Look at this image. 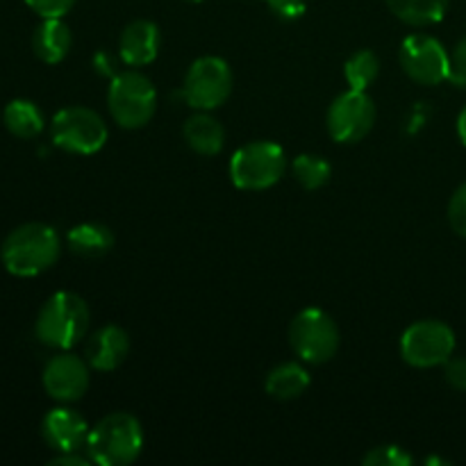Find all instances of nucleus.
Wrapping results in <instances>:
<instances>
[{
  "mask_svg": "<svg viewBox=\"0 0 466 466\" xmlns=\"http://www.w3.org/2000/svg\"><path fill=\"white\" fill-rule=\"evenodd\" d=\"M458 137H460V141L466 146V107L460 112V116H458Z\"/></svg>",
  "mask_w": 466,
  "mask_h": 466,
  "instance_id": "nucleus-31",
  "label": "nucleus"
},
{
  "mask_svg": "<svg viewBox=\"0 0 466 466\" xmlns=\"http://www.w3.org/2000/svg\"><path fill=\"white\" fill-rule=\"evenodd\" d=\"M309 387V373L303 364L299 362H282L273 367L264 378V390L271 399L278 400H294L303 396Z\"/></svg>",
  "mask_w": 466,
  "mask_h": 466,
  "instance_id": "nucleus-18",
  "label": "nucleus"
},
{
  "mask_svg": "<svg viewBox=\"0 0 466 466\" xmlns=\"http://www.w3.org/2000/svg\"><path fill=\"white\" fill-rule=\"evenodd\" d=\"M380 73V59L373 50H358L344 64V77L350 89L367 91Z\"/></svg>",
  "mask_w": 466,
  "mask_h": 466,
  "instance_id": "nucleus-22",
  "label": "nucleus"
},
{
  "mask_svg": "<svg viewBox=\"0 0 466 466\" xmlns=\"http://www.w3.org/2000/svg\"><path fill=\"white\" fill-rule=\"evenodd\" d=\"M68 248L86 259H96L107 255L114 248V232L103 223H80L73 226L66 235Z\"/></svg>",
  "mask_w": 466,
  "mask_h": 466,
  "instance_id": "nucleus-19",
  "label": "nucleus"
},
{
  "mask_svg": "<svg viewBox=\"0 0 466 466\" xmlns=\"http://www.w3.org/2000/svg\"><path fill=\"white\" fill-rule=\"evenodd\" d=\"M399 62L410 80L426 86H437L449 80V50L431 35L405 36L399 50Z\"/></svg>",
  "mask_w": 466,
  "mask_h": 466,
  "instance_id": "nucleus-11",
  "label": "nucleus"
},
{
  "mask_svg": "<svg viewBox=\"0 0 466 466\" xmlns=\"http://www.w3.org/2000/svg\"><path fill=\"white\" fill-rule=\"evenodd\" d=\"M449 223L460 237L466 239V182L462 187H458L453 196L449 200Z\"/></svg>",
  "mask_w": 466,
  "mask_h": 466,
  "instance_id": "nucleus-25",
  "label": "nucleus"
},
{
  "mask_svg": "<svg viewBox=\"0 0 466 466\" xmlns=\"http://www.w3.org/2000/svg\"><path fill=\"white\" fill-rule=\"evenodd\" d=\"M182 137H185L187 146L194 153L203 155V157H212L218 155L226 146V130L221 123L208 112H196L182 126Z\"/></svg>",
  "mask_w": 466,
  "mask_h": 466,
  "instance_id": "nucleus-17",
  "label": "nucleus"
},
{
  "mask_svg": "<svg viewBox=\"0 0 466 466\" xmlns=\"http://www.w3.org/2000/svg\"><path fill=\"white\" fill-rule=\"evenodd\" d=\"M159 46H162L159 27L148 18H137L127 23L118 36V59L132 68L148 66L157 59Z\"/></svg>",
  "mask_w": 466,
  "mask_h": 466,
  "instance_id": "nucleus-14",
  "label": "nucleus"
},
{
  "mask_svg": "<svg viewBox=\"0 0 466 466\" xmlns=\"http://www.w3.org/2000/svg\"><path fill=\"white\" fill-rule=\"evenodd\" d=\"M130 355V337L121 326H103L86 339L85 360L96 371H116Z\"/></svg>",
  "mask_w": 466,
  "mask_h": 466,
  "instance_id": "nucleus-15",
  "label": "nucleus"
},
{
  "mask_svg": "<svg viewBox=\"0 0 466 466\" xmlns=\"http://www.w3.org/2000/svg\"><path fill=\"white\" fill-rule=\"evenodd\" d=\"M94 464L89 460V455H80V451H73V453H57L50 460V466H89Z\"/></svg>",
  "mask_w": 466,
  "mask_h": 466,
  "instance_id": "nucleus-30",
  "label": "nucleus"
},
{
  "mask_svg": "<svg viewBox=\"0 0 466 466\" xmlns=\"http://www.w3.org/2000/svg\"><path fill=\"white\" fill-rule=\"evenodd\" d=\"M232 86L235 77L226 59L205 55L196 59L187 71L182 82V98L196 112H212L230 98Z\"/></svg>",
  "mask_w": 466,
  "mask_h": 466,
  "instance_id": "nucleus-8",
  "label": "nucleus"
},
{
  "mask_svg": "<svg viewBox=\"0 0 466 466\" xmlns=\"http://www.w3.org/2000/svg\"><path fill=\"white\" fill-rule=\"evenodd\" d=\"M85 451L98 466H130L144 451V428L135 414L112 412L91 428Z\"/></svg>",
  "mask_w": 466,
  "mask_h": 466,
  "instance_id": "nucleus-2",
  "label": "nucleus"
},
{
  "mask_svg": "<svg viewBox=\"0 0 466 466\" xmlns=\"http://www.w3.org/2000/svg\"><path fill=\"white\" fill-rule=\"evenodd\" d=\"M89 321V305L82 296L73 291H57L36 314L35 335L48 349L68 350L85 339Z\"/></svg>",
  "mask_w": 466,
  "mask_h": 466,
  "instance_id": "nucleus-3",
  "label": "nucleus"
},
{
  "mask_svg": "<svg viewBox=\"0 0 466 466\" xmlns=\"http://www.w3.org/2000/svg\"><path fill=\"white\" fill-rule=\"evenodd\" d=\"M287 171V155L273 141H250L230 157V180L241 191L276 187Z\"/></svg>",
  "mask_w": 466,
  "mask_h": 466,
  "instance_id": "nucleus-6",
  "label": "nucleus"
},
{
  "mask_svg": "<svg viewBox=\"0 0 466 466\" xmlns=\"http://www.w3.org/2000/svg\"><path fill=\"white\" fill-rule=\"evenodd\" d=\"M364 466H410L412 464V455L405 449L394 444L376 446V449L369 451L362 458Z\"/></svg>",
  "mask_w": 466,
  "mask_h": 466,
  "instance_id": "nucleus-24",
  "label": "nucleus"
},
{
  "mask_svg": "<svg viewBox=\"0 0 466 466\" xmlns=\"http://www.w3.org/2000/svg\"><path fill=\"white\" fill-rule=\"evenodd\" d=\"M189 3H203V0H189Z\"/></svg>",
  "mask_w": 466,
  "mask_h": 466,
  "instance_id": "nucleus-32",
  "label": "nucleus"
},
{
  "mask_svg": "<svg viewBox=\"0 0 466 466\" xmlns=\"http://www.w3.org/2000/svg\"><path fill=\"white\" fill-rule=\"evenodd\" d=\"M449 82L466 86V36L455 44L453 53H449Z\"/></svg>",
  "mask_w": 466,
  "mask_h": 466,
  "instance_id": "nucleus-27",
  "label": "nucleus"
},
{
  "mask_svg": "<svg viewBox=\"0 0 466 466\" xmlns=\"http://www.w3.org/2000/svg\"><path fill=\"white\" fill-rule=\"evenodd\" d=\"M89 423L80 412L71 408H55L41 421V435L44 441L55 453H73L86 446L89 437Z\"/></svg>",
  "mask_w": 466,
  "mask_h": 466,
  "instance_id": "nucleus-13",
  "label": "nucleus"
},
{
  "mask_svg": "<svg viewBox=\"0 0 466 466\" xmlns=\"http://www.w3.org/2000/svg\"><path fill=\"white\" fill-rule=\"evenodd\" d=\"M376 123V103L367 91L349 89L337 96L326 114L328 135L337 144H358Z\"/></svg>",
  "mask_w": 466,
  "mask_h": 466,
  "instance_id": "nucleus-10",
  "label": "nucleus"
},
{
  "mask_svg": "<svg viewBox=\"0 0 466 466\" xmlns=\"http://www.w3.org/2000/svg\"><path fill=\"white\" fill-rule=\"evenodd\" d=\"M89 369L86 360L62 350L53 360H48L44 369L41 382H44L46 394L59 403H76L86 394L91 385Z\"/></svg>",
  "mask_w": 466,
  "mask_h": 466,
  "instance_id": "nucleus-12",
  "label": "nucleus"
},
{
  "mask_svg": "<svg viewBox=\"0 0 466 466\" xmlns=\"http://www.w3.org/2000/svg\"><path fill=\"white\" fill-rule=\"evenodd\" d=\"M330 173V162L323 159L321 155H299V157L291 162V176H294V180L308 191H317L321 189L323 185H328Z\"/></svg>",
  "mask_w": 466,
  "mask_h": 466,
  "instance_id": "nucleus-23",
  "label": "nucleus"
},
{
  "mask_svg": "<svg viewBox=\"0 0 466 466\" xmlns=\"http://www.w3.org/2000/svg\"><path fill=\"white\" fill-rule=\"evenodd\" d=\"M77 0H25L27 7L41 18H64Z\"/></svg>",
  "mask_w": 466,
  "mask_h": 466,
  "instance_id": "nucleus-26",
  "label": "nucleus"
},
{
  "mask_svg": "<svg viewBox=\"0 0 466 466\" xmlns=\"http://www.w3.org/2000/svg\"><path fill=\"white\" fill-rule=\"evenodd\" d=\"M3 118L7 130L12 132L14 137H18V139H35V137H39L41 132H44L46 126L44 112H41L32 100L25 98L12 100V103L5 107Z\"/></svg>",
  "mask_w": 466,
  "mask_h": 466,
  "instance_id": "nucleus-21",
  "label": "nucleus"
},
{
  "mask_svg": "<svg viewBox=\"0 0 466 466\" xmlns=\"http://www.w3.org/2000/svg\"><path fill=\"white\" fill-rule=\"evenodd\" d=\"M71 27L62 18H44L32 35V50L44 64H59L71 53Z\"/></svg>",
  "mask_w": 466,
  "mask_h": 466,
  "instance_id": "nucleus-16",
  "label": "nucleus"
},
{
  "mask_svg": "<svg viewBox=\"0 0 466 466\" xmlns=\"http://www.w3.org/2000/svg\"><path fill=\"white\" fill-rule=\"evenodd\" d=\"M291 350L305 364H326L339 350V326L321 308H305L291 319L287 330Z\"/></svg>",
  "mask_w": 466,
  "mask_h": 466,
  "instance_id": "nucleus-5",
  "label": "nucleus"
},
{
  "mask_svg": "<svg viewBox=\"0 0 466 466\" xmlns=\"http://www.w3.org/2000/svg\"><path fill=\"white\" fill-rule=\"evenodd\" d=\"M62 253L57 230L46 223H23L14 228L3 241L0 259L3 267L16 278H35L48 271Z\"/></svg>",
  "mask_w": 466,
  "mask_h": 466,
  "instance_id": "nucleus-1",
  "label": "nucleus"
},
{
  "mask_svg": "<svg viewBox=\"0 0 466 466\" xmlns=\"http://www.w3.org/2000/svg\"><path fill=\"white\" fill-rule=\"evenodd\" d=\"M267 5L282 21H299L308 12V3L305 0H267Z\"/></svg>",
  "mask_w": 466,
  "mask_h": 466,
  "instance_id": "nucleus-28",
  "label": "nucleus"
},
{
  "mask_svg": "<svg viewBox=\"0 0 466 466\" xmlns=\"http://www.w3.org/2000/svg\"><path fill=\"white\" fill-rule=\"evenodd\" d=\"M444 378L453 390L466 391V358H451L444 364Z\"/></svg>",
  "mask_w": 466,
  "mask_h": 466,
  "instance_id": "nucleus-29",
  "label": "nucleus"
},
{
  "mask_svg": "<svg viewBox=\"0 0 466 466\" xmlns=\"http://www.w3.org/2000/svg\"><path fill=\"white\" fill-rule=\"evenodd\" d=\"M455 353V332L444 321H417L400 335V355L414 369L444 367Z\"/></svg>",
  "mask_w": 466,
  "mask_h": 466,
  "instance_id": "nucleus-9",
  "label": "nucleus"
},
{
  "mask_svg": "<svg viewBox=\"0 0 466 466\" xmlns=\"http://www.w3.org/2000/svg\"><path fill=\"white\" fill-rule=\"evenodd\" d=\"M50 137H53V144L66 153L94 155L107 144L109 130L98 112L73 105L55 114L50 123Z\"/></svg>",
  "mask_w": 466,
  "mask_h": 466,
  "instance_id": "nucleus-7",
  "label": "nucleus"
},
{
  "mask_svg": "<svg viewBox=\"0 0 466 466\" xmlns=\"http://www.w3.org/2000/svg\"><path fill=\"white\" fill-rule=\"evenodd\" d=\"M387 7L405 25L428 27L446 16L449 0H387Z\"/></svg>",
  "mask_w": 466,
  "mask_h": 466,
  "instance_id": "nucleus-20",
  "label": "nucleus"
},
{
  "mask_svg": "<svg viewBox=\"0 0 466 466\" xmlns=\"http://www.w3.org/2000/svg\"><path fill=\"white\" fill-rule=\"evenodd\" d=\"M109 116L116 121L118 127L126 130H139L148 126L150 118L157 112V89L137 68L121 71L112 77L107 89Z\"/></svg>",
  "mask_w": 466,
  "mask_h": 466,
  "instance_id": "nucleus-4",
  "label": "nucleus"
}]
</instances>
